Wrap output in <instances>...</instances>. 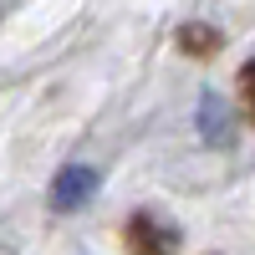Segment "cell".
Wrapping results in <instances>:
<instances>
[{
  "mask_svg": "<svg viewBox=\"0 0 255 255\" xmlns=\"http://www.w3.org/2000/svg\"><path fill=\"white\" fill-rule=\"evenodd\" d=\"M240 92H245V108H250V123H255V56L240 67Z\"/></svg>",
  "mask_w": 255,
  "mask_h": 255,
  "instance_id": "cell-4",
  "label": "cell"
},
{
  "mask_svg": "<svg viewBox=\"0 0 255 255\" xmlns=\"http://www.w3.org/2000/svg\"><path fill=\"white\" fill-rule=\"evenodd\" d=\"M92 194H97V174H92V168H82V163H72V168H61L56 184H51V209L67 215V209H82Z\"/></svg>",
  "mask_w": 255,
  "mask_h": 255,
  "instance_id": "cell-2",
  "label": "cell"
},
{
  "mask_svg": "<svg viewBox=\"0 0 255 255\" xmlns=\"http://www.w3.org/2000/svg\"><path fill=\"white\" fill-rule=\"evenodd\" d=\"M179 46H184V51H194V56H209V51L220 46V36H215V31H204V26H184V31H179Z\"/></svg>",
  "mask_w": 255,
  "mask_h": 255,
  "instance_id": "cell-3",
  "label": "cell"
},
{
  "mask_svg": "<svg viewBox=\"0 0 255 255\" xmlns=\"http://www.w3.org/2000/svg\"><path fill=\"white\" fill-rule=\"evenodd\" d=\"M128 255H179V230L153 215L128 220Z\"/></svg>",
  "mask_w": 255,
  "mask_h": 255,
  "instance_id": "cell-1",
  "label": "cell"
}]
</instances>
